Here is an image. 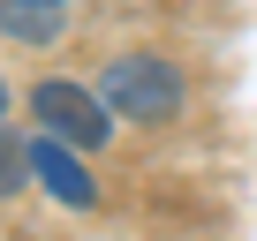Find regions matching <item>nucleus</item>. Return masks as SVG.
Instances as JSON below:
<instances>
[{
  "mask_svg": "<svg viewBox=\"0 0 257 241\" xmlns=\"http://www.w3.org/2000/svg\"><path fill=\"white\" fill-rule=\"evenodd\" d=\"M31 113H38V128H46L53 144H68V151H98V144L113 136L106 98H98V90H83V83H61V76L31 83Z\"/></svg>",
  "mask_w": 257,
  "mask_h": 241,
  "instance_id": "f03ea898",
  "label": "nucleus"
},
{
  "mask_svg": "<svg viewBox=\"0 0 257 241\" xmlns=\"http://www.w3.org/2000/svg\"><path fill=\"white\" fill-rule=\"evenodd\" d=\"M31 181V144H16V136H0V196H16Z\"/></svg>",
  "mask_w": 257,
  "mask_h": 241,
  "instance_id": "39448f33",
  "label": "nucleus"
},
{
  "mask_svg": "<svg viewBox=\"0 0 257 241\" xmlns=\"http://www.w3.org/2000/svg\"><path fill=\"white\" fill-rule=\"evenodd\" d=\"M0 106H8V90H0Z\"/></svg>",
  "mask_w": 257,
  "mask_h": 241,
  "instance_id": "423d86ee",
  "label": "nucleus"
},
{
  "mask_svg": "<svg viewBox=\"0 0 257 241\" xmlns=\"http://www.w3.org/2000/svg\"><path fill=\"white\" fill-rule=\"evenodd\" d=\"M31 181H46L68 211H91V204H98V181H91V174H83V158H76L68 144H53V136H38V144H31Z\"/></svg>",
  "mask_w": 257,
  "mask_h": 241,
  "instance_id": "7ed1b4c3",
  "label": "nucleus"
},
{
  "mask_svg": "<svg viewBox=\"0 0 257 241\" xmlns=\"http://www.w3.org/2000/svg\"><path fill=\"white\" fill-rule=\"evenodd\" d=\"M68 30V0H0V38L16 46H53Z\"/></svg>",
  "mask_w": 257,
  "mask_h": 241,
  "instance_id": "20e7f679",
  "label": "nucleus"
},
{
  "mask_svg": "<svg viewBox=\"0 0 257 241\" xmlns=\"http://www.w3.org/2000/svg\"><path fill=\"white\" fill-rule=\"evenodd\" d=\"M98 98H106V113L159 128V120H174V113H182V68H174L167 53H121V60H106Z\"/></svg>",
  "mask_w": 257,
  "mask_h": 241,
  "instance_id": "f257e3e1",
  "label": "nucleus"
}]
</instances>
